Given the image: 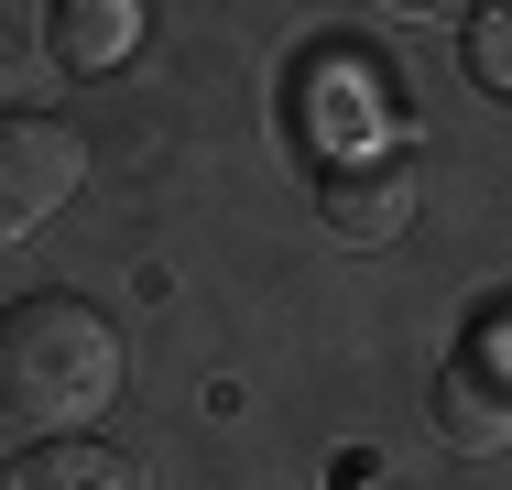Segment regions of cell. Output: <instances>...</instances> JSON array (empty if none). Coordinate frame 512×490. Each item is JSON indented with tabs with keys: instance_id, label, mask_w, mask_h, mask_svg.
<instances>
[{
	"instance_id": "obj_1",
	"label": "cell",
	"mask_w": 512,
	"mask_h": 490,
	"mask_svg": "<svg viewBox=\"0 0 512 490\" xmlns=\"http://www.w3.org/2000/svg\"><path fill=\"white\" fill-rule=\"evenodd\" d=\"M120 327L88 294H22L0 316V403L44 436H99V414L120 403Z\"/></svg>"
},
{
	"instance_id": "obj_2",
	"label": "cell",
	"mask_w": 512,
	"mask_h": 490,
	"mask_svg": "<svg viewBox=\"0 0 512 490\" xmlns=\"http://www.w3.org/2000/svg\"><path fill=\"white\" fill-rule=\"evenodd\" d=\"M88 175V153H77V131L66 120H44V109H0V240H33L66 196Z\"/></svg>"
},
{
	"instance_id": "obj_3",
	"label": "cell",
	"mask_w": 512,
	"mask_h": 490,
	"mask_svg": "<svg viewBox=\"0 0 512 490\" xmlns=\"http://www.w3.org/2000/svg\"><path fill=\"white\" fill-rule=\"evenodd\" d=\"M316 218H327V240H349V251H393L414 229V164L404 153H349V164H327V175H316Z\"/></svg>"
},
{
	"instance_id": "obj_4",
	"label": "cell",
	"mask_w": 512,
	"mask_h": 490,
	"mask_svg": "<svg viewBox=\"0 0 512 490\" xmlns=\"http://www.w3.org/2000/svg\"><path fill=\"white\" fill-rule=\"evenodd\" d=\"M436 436L458 447V458H502L512 447V392H502V327H480L447 371H436Z\"/></svg>"
},
{
	"instance_id": "obj_5",
	"label": "cell",
	"mask_w": 512,
	"mask_h": 490,
	"mask_svg": "<svg viewBox=\"0 0 512 490\" xmlns=\"http://www.w3.org/2000/svg\"><path fill=\"white\" fill-rule=\"evenodd\" d=\"M382 109H393V88H382V66H360V55H327L306 77V131L327 142V164L371 153V142H382Z\"/></svg>"
},
{
	"instance_id": "obj_6",
	"label": "cell",
	"mask_w": 512,
	"mask_h": 490,
	"mask_svg": "<svg viewBox=\"0 0 512 490\" xmlns=\"http://www.w3.org/2000/svg\"><path fill=\"white\" fill-rule=\"evenodd\" d=\"M131 44H142V0H55L44 11V66H66V77L131 66Z\"/></svg>"
},
{
	"instance_id": "obj_7",
	"label": "cell",
	"mask_w": 512,
	"mask_h": 490,
	"mask_svg": "<svg viewBox=\"0 0 512 490\" xmlns=\"http://www.w3.org/2000/svg\"><path fill=\"white\" fill-rule=\"evenodd\" d=\"M11 490H153V469L131 447H109V436H44L11 469Z\"/></svg>"
},
{
	"instance_id": "obj_8",
	"label": "cell",
	"mask_w": 512,
	"mask_h": 490,
	"mask_svg": "<svg viewBox=\"0 0 512 490\" xmlns=\"http://www.w3.org/2000/svg\"><path fill=\"white\" fill-rule=\"evenodd\" d=\"M22 77H44V11L33 0H0V98Z\"/></svg>"
},
{
	"instance_id": "obj_9",
	"label": "cell",
	"mask_w": 512,
	"mask_h": 490,
	"mask_svg": "<svg viewBox=\"0 0 512 490\" xmlns=\"http://www.w3.org/2000/svg\"><path fill=\"white\" fill-rule=\"evenodd\" d=\"M469 77L480 88H512V11L502 0H469Z\"/></svg>"
},
{
	"instance_id": "obj_10",
	"label": "cell",
	"mask_w": 512,
	"mask_h": 490,
	"mask_svg": "<svg viewBox=\"0 0 512 490\" xmlns=\"http://www.w3.org/2000/svg\"><path fill=\"white\" fill-rule=\"evenodd\" d=\"M393 11H404V22H458L469 0H393Z\"/></svg>"
},
{
	"instance_id": "obj_11",
	"label": "cell",
	"mask_w": 512,
	"mask_h": 490,
	"mask_svg": "<svg viewBox=\"0 0 512 490\" xmlns=\"http://www.w3.org/2000/svg\"><path fill=\"white\" fill-rule=\"evenodd\" d=\"M0 490H11V469H0Z\"/></svg>"
}]
</instances>
